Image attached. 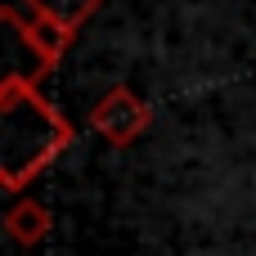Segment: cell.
<instances>
[{
    "mask_svg": "<svg viewBox=\"0 0 256 256\" xmlns=\"http://www.w3.org/2000/svg\"><path fill=\"white\" fill-rule=\"evenodd\" d=\"M0 122H4V135H0V166H4L0 180H4V189H22L72 140V126L18 72H9L4 86H0Z\"/></svg>",
    "mask_w": 256,
    "mask_h": 256,
    "instance_id": "cell-1",
    "label": "cell"
},
{
    "mask_svg": "<svg viewBox=\"0 0 256 256\" xmlns=\"http://www.w3.org/2000/svg\"><path fill=\"white\" fill-rule=\"evenodd\" d=\"M148 117H153V112H148V104H144L130 86H112V90L90 108V130L122 148V144H130L135 135H144Z\"/></svg>",
    "mask_w": 256,
    "mask_h": 256,
    "instance_id": "cell-2",
    "label": "cell"
},
{
    "mask_svg": "<svg viewBox=\"0 0 256 256\" xmlns=\"http://www.w3.org/2000/svg\"><path fill=\"white\" fill-rule=\"evenodd\" d=\"M4 22L32 45V54L40 58V72H50L54 63H58V54L68 50V40H72V32H63L58 22H50V18H40V14H32V18H22L18 9H4Z\"/></svg>",
    "mask_w": 256,
    "mask_h": 256,
    "instance_id": "cell-3",
    "label": "cell"
},
{
    "mask_svg": "<svg viewBox=\"0 0 256 256\" xmlns=\"http://www.w3.org/2000/svg\"><path fill=\"white\" fill-rule=\"evenodd\" d=\"M50 225H54V216H50V207H40V202H14V207L4 212V234H9L14 243H22V248H36V243L50 234Z\"/></svg>",
    "mask_w": 256,
    "mask_h": 256,
    "instance_id": "cell-4",
    "label": "cell"
},
{
    "mask_svg": "<svg viewBox=\"0 0 256 256\" xmlns=\"http://www.w3.org/2000/svg\"><path fill=\"white\" fill-rule=\"evenodd\" d=\"M27 9L40 14V18H50V22H58L63 32H76L99 9V0H27Z\"/></svg>",
    "mask_w": 256,
    "mask_h": 256,
    "instance_id": "cell-5",
    "label": "cell"
}]
</instances>
